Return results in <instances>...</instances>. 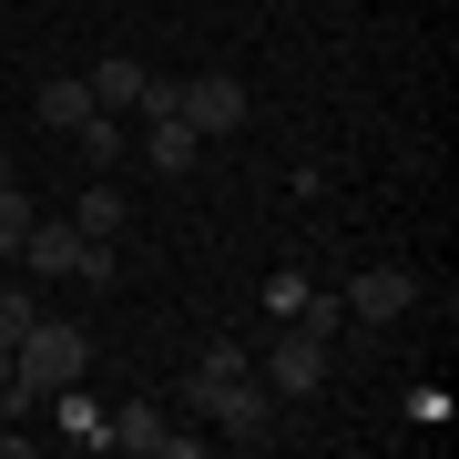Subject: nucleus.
<instances>
[{
	"label": "nucleus",
	"mask_w": 459,
	"mask_h": 459,
	"mask_svg": "<svg viewBox=\"0 0 459 459\" xmlns=\"http://www.w3.org/2000/svg\"><path fill=\"white\" fill-rule=\"evenodd\" d=\"M82 368H92V337L72 327V316H31V337L11 347V388H0V409H11V419H41V398L51 388H82Z\"/></svg>",
	"instance_id": "1"
},
{
	"label": "nucleus",
	"mask_w": 459,
	"mask_h": 459,
	"mask_svg": "<svg viewBox=\"0 0 459 459\" xmlns=\"http://www.w3.org/2000/svg\"><path fill=\"white\" fill-rule=\"evenodd\" d=\"M255 377L276 398H316L327 388V337L316 327H276V347H255Z\"/></svg>",
	"instance_id": "2"
},
{
	"label": "nucleus",
	"mask_w": 459,
	"mask_h": 459,
	"mask_svg": "<svg viewBox=\"0 0 459 459\" xmlns=\"http://www.w3.org/2000/svg\"><path fill=\"white\" fill-rule=\"evenodd\" d=\"M195 419H225V439L265 449V439H276V388H265V377H225V388L195 398Z\"/></svg>",
	"instance_id": "3"
},
{
	"label": "nucleus",
	"mask_w": 459,
	"mask_h": 459,
	"mask_svg": "<svg viewBox=\"0 0 459 459\" xmlns=\"http://www.w3.org/2000/svg\"><path fill=\"white\" fill-rule=\"evenodd\" d=\"M337 307L358 316V327H398V316L419 307V276H409V265H358V276L337 286Z\"/></svg>",
	"instance_id": "4"
},
{
	"label": "nucleus",
	"mask_w": 459,
	"mask_h": 459,
	"mask_svg": "<svg viewBox=\"0 0 459 459\" xmlns=\"http://www.w3.org/2000/svg\"><path fill=\"white\" fill-rule=\"evenodd\" d=\"M255 113V92L235 82V72H195V82H174V123H195V133H235Z\"/></svg>",
	"instance_id": "5"
},
{
	"label": "nucleus",
	"mask_w": 459,
	"mask_h": 459,
	"mask_svg": "<svg viewBox=\"0 0 459 459\" xmlns=\"http://www.w3.org/2000/svg\"><path fill=\"white\" fill-rule=\"evenodd\" d=\"M102 429H113V439H102V449H133V459H153V449H164V409H153V398H123V409L113 419H102Z\"/></svg>",
	"instance_id": "6"
},
{
	"label": "nucleus",
	"mask_w": 459,
	"mask_h": 459,
	"mask_svg": "<svg viewBox=\"0 0 459 459\" xmlns=\"http://www.w3.org/2000/svg\"><path fill=\"white\" fill-rule=\"evenodd\" d=\"M82 82H92V102H102V113H133V102H143V82H153V72L133 62V51H113V62H92Z\"/></svg>",
	"instance_id": "7"
},
{
	"label": "nucleus",
	"mask_w": 459,
	"mask_h": 459,
	"mask_svg": "<svg viewBox=\"0 0 459 459\" xmlns=\"http://www.w3.org/2000/svg\"><path fill=\"white\" fill-rule=\"evenodd\" d=\"M195 143H204L195 123H174V113H153V133H143V164H153V174H195Z\"/></svg>",
	"instance_id": "8"
},
{
	"label": "nucleus",
	"mask_w": 459,
	"mask_h": 459,
	"mask_svg": "<svg viewBox=\"0 0 459 459\" xmlns=\"http://www.w3.org/2000/svg\"><path fill=\"white\" fill-rule=\"evenodd\" d=\"M31 113H41L51 133H72L82 113H102V102H92V82H82V72H62V82H41V92H31Z\"/></svg>",
	"instance_id": "9"
},
{
	"label": "nucleus",
	"mask_w": 459,
	"mask_h": 459,
	"mask_svg": "<svg viewBox=\"0 0 459 459\" xmlns=\"http://www.w3.org/2000/svg\"><path fill=\"white\" fill-rule=\"evenodd\" d=\"M72 235L113 246V235H123V184H82V204H72Z\"/></svg>",
	"instance_id": "10"
},
{
	"label": "nucleus",
	"mask_w": 459,
	"mask_h": 459,
	"mask_svg": "<svg viewBox=\"0 0 459 459\" xmlns=\"http://www.w3.org/2000/svg\"><path fill=\"white\" fill-rule=\"evenodd\" d=\"M41 409H51V419H62V439H72V449H102V439H113V429H102V409H92V398H82V388H51V398H41Z\"/></svg>",
	"instance_id": "11"
},
{
	"label": "nucleus",
	"mask_w": 459,
	"mask_h": 459,
	"mask_svg": "<svg viewBox=\"0 0 459 459\" xmlns=\"http://www.w3.org/2000/svg\"><path fill=\"white\" fill-rule=\"evenodd\" d=\"M72 143H82V164H92V174H113V164H123V123H113V113H82V123H72Z\"/></svg>",
	"instance_id": "12"
},
{
	"label": "nucleus",
	"mask_w": 459,
	"mask_h": 459,
	"mask_svg": "<svg viewBox=\"0 0 459 459\" xmlns=\"http://www.w3.org/2000/svg\"><path fill=\"white\" fill-rule=\"evenodd\" d=\"M225 377H255V347H235V337H214L204 358H195V398H204V388H225Z\"/></svg>",
	"instance_id": "13"
},
{
	"label": "nucleus",
	"mask_w": 459,
	"mask_h": 459,
	"mask_svg": "<svg viewBox=\"0 0 459 459\" xmlns=\"http://www.w3.org/2000/svg\"><path fill=\"white\" fill-rule=\"evenodd\" d=\"M41 225V204L21 195V174H0V255H21V235Z\"/></svg>",
	"instance_id": "14"
},
{
	"label": "nucleus",
	"mask_w": 459,
	"mask_h": 459,
	"mask_svg": "<svg viewBox=\"0 0 459 459\" xmlns=\"http://www.w3.org/2000/svg\"><path fill=\"white\" fill-rule=\"evenodd\" d=\"M296 307H307V276H296V265H276V276H265V316H276V327H286Z\"/></svg>",
	"instance_id": "15"
},
{
	"label": "nucleus",
	"mask_w": 459,
	"mask_h": 459,
	"mask_svg": "<svg viewBox=\"0 0 459 459\" xmlns=\"http://www.w3.org/2000/svg\"><path fill=\"white\" fill-rule=\"evenodd\" d=\"M31 337V286H0V347Z\"/></svg>",
	"instance_id": "16"
},
{
	"label": "nucleus",
	"mask_w": 459,
	"mask_h": 459,
	"mask_svg": "<svg viewBox=\"0 0 459 459\" xmlns=\"http://www.w3.org/2000/svg\"><path fill=\"white\" fill-rule=\"evenodd\" d=\"M21 449H31V419H21V429H0V459H21Z\"/></svg>",
	"instance_id": "17"
},
{
	"label": "nucleus",
	"mask_w": 459,
	"mask_h": 459,
	"mask_svg": "<svg viewBox=\"0 0 459 459\" xmlns=\"http://www.w3.org/2000/svg\"><path fill=\"white\" fill-rule=\"evenodd\" d=\"M0 388H11V347H0Z\"/></svg>",
	"instance_id": "18"
},
{
	"label": "nucleus",
	"mask_w": 459,
	"mask_h": 459,
	"mask_svg": "<svg viewBox=\"0 0 459 459\" xmlns=\"http://www.w3.org/2000/svg\"><path fill=\"white\" fill-rule=\"evenodd\" d=\"M0 174H11V153H0Z\"/></svg>",
	"instance_id": "19"
}]
</instances>
